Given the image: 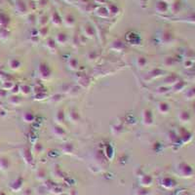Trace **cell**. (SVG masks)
<instances>
[{"instance_id":"1","label":"cell","mask_w":195,"mask_h":195,"mask_svg":"<svg viewBox=\"0 0 195 195\" xmlns=\"http://www.w3.org/2000/svg\"><path fill=\"white\" fill-rule=\"evenodd\" d=\"M11 65H12V68H17V65H19V63H18L17 61H15V60H13L12 61H11Z\"/></svg>"}]
</instances>
